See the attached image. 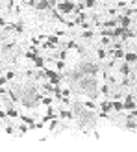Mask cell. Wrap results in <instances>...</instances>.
<instances>
[{
	"mask_svg": "<svg viewBox=\"0 0 137 152\" xmlns=\"http://www.w3.org/2000/svg\"><path fill=\"white\" fill-rule=\"evenodd\" d=\"M37 9L39 11H47V9H50V6L47 0H37Z\"/></svg>",
	"mask_w": 137,
	"mask_h": 152,
	"instance_id": "cell-11",
	"label": "cell"
},
{
	"mask_svg": "<svg viewBox=\"0 0 137 152\" xmlns=\"http://www.w3.org/2000/svg\"><path fill=\"white\" fill-rule=\"evenodd\" d=\"M28 6H32V8H37V0H28Z\"/></svg>",
	"mask_w": 137,
	"mask_h": 152,
	"instance_id": "cell-40",
	"label": "cell"
},
{
	"mask_svg": "<svg viewBox=\"0 0 137 152\" xmlns=\"http://www.w3.org/2000/svg\"><path fill=\"white\" fill-rule=\"evenodd\" d=\"M6 76H8V80H13V78H15V73H13V70H8Z\"/></svg>",
	"mask_w": 137,
	"mask_h": 152,
	"instance_id": "cell-39",
	"label": "cell"
},
{
	"mask_svg": "<svg viewBox=\"0 0 137 152\" xmlns=\"http://www.w3.org/2000/svg\"><path fill=\"white\" fill-rule=\"evenodd\" d=\"M56 69H58V70L65 69V61H63V59H56Z\"/></svg>",
	"mask_w": 137,
	"mask_h": 152,
	"instance_id": "cell-22",
	"label": "cell"
},
{
	"mask_svg": "<svg viewBox=\"0 0 137 152\" xmlns=\"http://www.w3.org/2000/svg\"><path fill=\"white\" fill-rule=\"evenodd\" d=\"M134 13H137V8H126L124 11V15H134Z\"/></svg>",
	"mask_w": 137,
	"mask_h": 152,
	"instance_id": "cell-31",
	"label": "cell"
},
{
	"mask_svg": "<svg viewBox=\"0 0 137 152\" xmlns=\"http://www.w3.org/2000/svg\"><path fill=\"white\" fill-rule=\"evenodd\" d=\"M124 59H126V63H135L137 61V54L128 52V54H124Z\"/></svg>",
	"mask_w": 137,
	"mask_h": 152,
	"instance_id": "cell-13",
	"label": "cell"
},
{
	"mask_svg": "<svg viewBox=\"0 0 137 152\" xmlns=\"http://www.w3.org/2000/svg\"><path fill=\"white\" fill-rule=\"evenodd\" d=\"M102 26H104V28H115V26H119V19H117V17L108 19L106 22H102Z\"/></svg>",
	"mask_w": 137,
	"mask_h": 152,
	"instance_id": "cell-8",
	"label": "cell"
},
{
	"mask_svg": "<svg viewBox=\"0 0 137 152\" xmlns=\"http://www.w3.org/2000/svg\"><path fill=\"white\" fill-rule=\"evenodd\" d=\"M113 109H115V111H122V109H124L122 100H120V98H113Z\"/></svg>",
	"mask_w": 137,
	"mask_h": 152,
	"instance_id": "cell-12",
	"label": "cell"
},
{
	"mask_svg": "<svg viewBox=\"0 0 137 152\" xmlns=\"http://www.w3.org/2000/svg\"><path fill=\"white\" fill-rule=\"evenodd\" d=\"M113 48H115V50H119V48H122V41H120V43H113Z\"/></svg>",
	"mask_w": 137,
	"mask_h": 152,
	"instance_id": "cell-41",
	"label": "cell"
},
{
	"mask_svg": "<svg viewBox=\"0 0 137 152\" xmlns=\"http://www.w3.org/2000/svg\"><path fill=\"white\" fill-rule=\"evenodd\" d=\"M120 74L122 76H128V74H131V69H130V63H124L122 67H120Z\"/></svg>",
	"mask_w": 137,
	"mask_h": 152,
	"instance_id": "cell-14",
	"label": "cell"
},
{
	"mask_svg": "<svg viewBox=\"0 0 137 152\" xmlns=\"http://www.w3.org/2000/svg\"><path fill=\"white\" fill-rule=\"evenodd\" d=\"M13 132H15L13 126H6V134H13Z\"/></svg>",
	"mask_w": 137,
	"mask_h": 152,
	"instance_id": "cell-43",
	"label": "cell"
},
{
	"mask_svg": "<svg viewBox=\"0 0 137 152\" xmlns=\"http://www.w3.org/2000/svg\"><path fill=\"white\" fill-rule=\"evenodd\" d=\"M85 21H87V15H85V11L78 13V15H74V22H76V26H82Z\"/></svg>",
	"mask_w": 137,
	"mask_h": 152,
	"instance_id": "cell-5",
	"label": "cell"
},
{
	"mask_svg": "<svg viewBox=\"0 0 137 152\" xmlns=\"http://www.w3.org/2000/svg\"><path fill=\"white\" fill-rule=\"evenodd\" d=\"M19 132H21V134H26V132H28V124L22 123L21 126H19Z\"/></svg>",
	"mask_w": 137,
	"mask_h": 152,
	"instance_id": "cell-30",
	"label": "cell"
},
{
	"mask_svg": "<svg viewBox=\"0 0 137 152\" xmlns=\"http://www.w3.org/2000/svg\"><path fill=\"white\" fill-rule=\"evenodd\" d=\"M85 2V8H95L96 6V0H83Z\"/></svg>",
	"mask_w": 137,
	"mask_h": 152,
	"instance_id": "cell-29",
	"label": "cell"
},
{
	"mask_svg": "<svg viewBox=\"0 0 137 152\" xmlns=\"http://www.w3.org/2000/svg\"><path fill=\"white\" fill-rule=\"evenodd\" d=\"M69 95H70L69 89H61V97H69Z\"/></svg>",
	"mask_w": 137,
	"mask_h": 152,
	"instance_id": "cell-42",
	"label": "cell"
},
{
	"mask_svg": "<svg viewBox=\"0 0 137 152\" xmlns=\"http://www.w3.org/2000/svg\"><path fill=\"white\" fill-rule=\"evenodd\" d=\"M98 106H100L102 111H106V113H109V111L113 109V102H109V100H104V102H100Z\"/></svg>",
	"mask_w": 137,
	"mask_h": 152,
	"instance_id": "cell-9",
	"label": "cell"
},
{
	"mask_svg": "<svg viewBox=\"0 0 137 152\" xmlns=\"http://www.w3.org/2000/svg\"><path fill=\"white\" fill-rule=\"evenodd\" d=\"M11 48H13V43H6V45L2 47V50H4V52H8V50H11Z\"/></svg>",
	"mask_w": 137,
	"mask_h": 152,
	"instance_id": "cell-33",
	"label": "cell"
},
{
	"mask_svg": "<svg viewBox=\"0 0 137 152\" xmlns=\"http://www.w3.org/2000/svg\"><path fill=\"white\" fill-rule=\"evenodd\" d=\"M15 32H19V33H21V32H24V22H21V21H19L17 24H15Z\"/></svg>",
	"mask_w": 137,
	"mask_h": 152,
	"instance_id": "cell-26",
	"label": "cell"
},
{
	"mask_svg": "<svg viewBox=\"0 0 137 152\" xmlns=\"http://www.w3.org/2000/svg\"><path fill=\"white\" fill-rule=\"evenodd\" d=\"M85 73H98V67H96V65H85V67H83V74Z\"/></svg>",
	"mask_w": 137,
	"mask_h": 152,
	"instance_id": "cell-15",
	"label": "cell"
},
{
	"mask_svg": "<svg viewBox=\"0 0 137 152\" xmlns=\"http://www.w3.org/2000/svg\"><path fill=\"white\" fill-rule=\"evenodd\" d=\"M131 37H135V32L130 30V28H126L122 32V35H120V41H128V39H131Z\"/></svg>",
	"mask_w": 137,
	"mask_h": 152,
	"instance_id": "cell-7",
	"label": "cell"
},
{
	"mask_svg": "<svg viewBox=\"0 0 137 152\" xmlns=\"http://www.w3.org/2000/svg\"><path fill=\"white\" fill-rule=\"evenodd\" d=\"M45 63H47V58H43V56H35V59H33V65L37 69H45Z\"/></svg>",
	"mask_w": 137,
	"mask_h": 152,
	"instance_id": "cell-6",
	"label": "cell"
},
{
	"mask_svg": "<svg viewBox=\"0 0 137 152\" xmlns=\"http://www.w3.org/2000/svg\"><path fill=\"white\" fill-rule=\"evenodd\" d=\"M126 128H128V130H135V128H137V121L126 119Z\"/></svg>",
	"mask_w": 137,
	"mask_h": 152,
	"instance_id": "cell-16",
	"label": "cell"
},
{
	"mask_svg": "<svg viewBox=\"0 0 137 152\" xmlns=\"http://www.w3.org/2000/svg\"><path fill=\"white\" fill-rule=\"evenodd\" d=\"M41 102H43V104H45V106H47V108H48V106H52L54 98H50V97H43V100H41Z\"/></svg>",
	"mask_w": 137,
	"mask_h": 152,
	"instance_id": "cell-24",
	"label": "cell"
},
{
	"mask_svg": "<svg viewBox=\"0 0 137 152\" xmlns=\"http://www.w3.org/2000/svg\"><path fill=\"white\" fill-rule=\"evenodd\" d=\"M119 22H120V26H124V28H130V24H131V17L130 15H119Z\"/></svg>",
	"mask_w": 137,
	"mask_h": 152,
	"instance_id": "cell-4",
	"label": "cell"
},
{
	"mask_svg": "<svg viewBox=\"0 0 137 152\" xmlns=\"http://www.w3.org/2000/svg\"><path fill=\"white\" fill-rule=\"evenodd\" d=\"M58 126H59V121L58 119H52V121H50V130H56V128H58Z\"/></svg>",
	"mask_w": 137,
	"mask_h": 152,
	"instance_id": "cell-27",
	"label": "cell"
},
{
	"mask_svg": "<svg viewBox=\"0 0 137 152\" xmlns=\"http://www.w3.org/2000/svg\"><path fill=\"white\" fill-rule=\"evenodd\" d=\"M45 78H48V82L54 85H59V82H61V74L54 69H45Z\"/></svg>",
	"mask_w": 137,
	"mask_h": 152,
	"instance_id": "cell-2",
	"label": "cell"
},
{
	"mask_svg": "<svg viewBox=\"0 0 137 152\" xmlns=\"http://www.w3.org/2000/svg\"><path fill=\"white\" fill-rule=\"evenodd\" d=\"M126 8V0H120L119 4H117V9H124Z\"/></svg>",
	"mask_w": 137,
	"mask_h": 152,
	"instance_id": "cell-37",
	"label": "cell"
},
{
	"mask_svg": "<svg viewBox=\"0 0 137 152\" xmlns=\"http://www.w3.org/2000/svg\"><path fill=\"white\" fill-rule=\"evenodd\" d=\"M67 54H69V50H61L59 52V59H67Z\"/></svg>",
	"mask_w": 137,
	"mask_h": 152,
	"instance_id": "cell-36",
	"label": "cell"
},
{
	"mask_svg": "<svg viewBox=\"0 0 137 152\" xmlns=\"http://www.w3.org/2000/svg\"><path fill=\"white\" fill-rule=\"evenodd\" d=\"M93 35H95L93 30H83V32H82V37H83V39H91Z\"/></svg>",
	"mask_w": 137,
	"mask_h": 152,
	"instance_id": "cell-18",
	"label": "cell"
},
{
	"mask_svg": "<svg viewBox=\"0 0 137 152\" xmlns=\"http://www.w3.org/2000/svg\"><path fill=\"white\" fill-rule=\"evenodd\" d=\"M8 117H17V109H13L11 106H8V111H6Z\"/></svg>",
	"mask_w": 137,
	"mask_h": 152,
	"instance_id": "cell-21",
	"label": "cell"
},
{
	"mask_svg": "<svg viewBox=\"0 0 137 152\" xmlns=\"http://www.w3.org/2000/svg\"><path fill=\"white\" fill-rule=\"evenodd\" d=\"M35 56H37V54H35L33 50H30V52L24 54V58H26V59H32V61H33V59H35Z\"/></svg>",
	"mask_w": 137,
	"mask_h": 152,
	"instance_id": "cell-28",
	"label": "cell"
},
{
	"mask_svg": "<svg viewBox=\"0 0 137 152\" xmlns=\"http://www.w3.org/2000/svg\"><path fill=\"white\" fill-rule=\"evenodd\" d=\"M8 84V76H0V85H6Z\"/></svg>",
	"mask_w": 137,
	"mask_h": 152,
	"instance_id": "cell-38",
	"label": "cell"
},
{
	"mask_svg": "<svg viewBox=\"0 0 137 152\" xmlns=\"http://www.w3.org/2000/svg\"><path fill=\"white\" fill-rule=\"evenodd\" d=\"M69 48H78L76 41H67V50H69Z\"/></svg>",
	"mask_w": 137,
	"mask_h": 152,
	"instance_id": "cell-32",
	"label": "cell"
},
{
	"mask_svg": "<svg viewBox=\"0 0 137 152\" xmlns=\"http://www.w3.org/2000/svg\"><path fill=\"white\" fill-rule=\"evenodd\" d=\"M56 35H58V37H61V35H65V30H56Z\"/></svg>",
	"mask_w": 137,
	"mask_h": 152,
	"instance_id": "cell-45",
	"label": "cell"
},
{
	"mask_svg": "<svg viewBox=\"0 0 137 152\" xmlns=\"http://www.w3.org/2000/svg\"><path fill=\"white\" fill-rule=\"evenodd\" d=\"M96 56H98V59H106V58H108V52H106L104 48H98V52H96Z\"/></svg>",
	"mask_w": 137,
	"mask_h": 152,
	"instance_id": "cell-19",
	"label": "cell"
},
{
	"mask_svg": "<svg viewBox=\"0 0 137 152\" xmlns=\"http://www.w3.org/2000/svg\"><path fill=\"white\" fill-rule=\"evenodd\" d=\"M0 74H2V73H0Z\"/></svg>",
	"mask_w": 137,
	"mask_h": 152,
	"instance_id": "cell-48",
	"label": "cell"
},
{
	"mask_svg": "<svg viewBox=\"0 0 137 152\" xmlns=\"http://www.w3.org/2000/svg\"><path fill=\"white\" fill-rule=\"evenodd\" d=\"M6 24H8V22H6V19H4V17H0V28H4Z\"/></svg>",
	"mask_w": 137,
	"mask_h": 152,
	"instance_id": "cell-44",
	"label": "cell"
},
{
	"mask_svg": "<svg viewBox=\"0 0 137 152\" xmlns=\"http://www.w3.org/2000/svg\"><path fill=\"white\" fill-rule=\"evenodd\" d=\"M48 2V6H50V9H54L56 6H58V0H47Z\"/></svg>",
	"mask_w": 137,
	"mask_h": 152,
	"instance_id": "cell-34",
	"label": "cell"
},
{
	"mask_svg": "<svg viewBox=\"0 0 137 152\" xmlns=\"http://www.w3.org/2000/svg\"><path fill=\"white\" fill-rule=\"evenodd\" d=\"M6 117H8V115H6V113H4V111H2V109H0V119H6Z\"/></svg>",
	"mask_w": 137,
	"mask_h": 152,
	"instance_id": "cell-46",
	"label": "cell"
},
{
	"mask_svg": "<svg viewBox=\"0 0 137 152\" xmlns=\"http://www.w3.org/2000/svg\"><path fill=\"white\" fill-rule=\"evenodd\" d=\"M111 41H113L111 37H104V35H102V41H100V43H102V45H109Z\"/></svg>",
	"mask_w": 137,
	"mask_h": 152,
	"instance_id": "cell-35",
	"label": "cell"
},
{
	"mask_svg": "<svg viewBox=\"0 0 137 152\" xmlns=\"http://www.w3.org/2000/svg\"><path fill=\"white\" fill-rule=\"evenodd\" d=\"M83 108H87V109H96V104L91 102V100H87V102H83Z\"/></svg>",
	"mask_w": 137,
	"mask_h": 152,
	"instance_id": "cell-25",
	"label": "cell"
},
{
	"mask_svg": "<svg viewBox=\"0 0 137 152\" xmlns=\"http://www.w3.org/2000/svg\"><path fill=\"white\" fill-rule=\"evenodd\" d=\"M100 93H102V95H109L111 93V87H109L108 84H104L102 87H100Z\"/></svg>",
	"mask_w": 137,
	"mask_h": 152,
	"instance_id": "cell-20",
	"label": "cell"
},
{
	"mask_svg": "<svg viewBox=\"0 0 137 152\" xmlns=\"http://www.w3.org/2000/svg\"><path fill=\"white\" fill-rule=\"evenodd\" d=\"M122 106H124V109H126V111H131V109H135V108H137V102L134 100V97H131V95H126L124 100H122Z\"/></svg>",
	"mask_w": 137,
	"mask_h": 152,
	"instance_id": "cell-3",
	"label": "cell"
},
{
	"mask_svg": "<svg viewBox=\"0 0 137 152\" xmlns=\"http://www.w3.org/2000/svg\"><path fill=\"white\" fill-rule=\"evenodd\" d=\"M135 35H137V30H135Z\"/></svg>",
	"mask_w": 137,
	"mask_h": 152,
	"instance_id": "cell-47",
	"label": "cell"
},
{
	"mask_svg": "<svg viewBox=\"0 0 137 152\" xmlns=\"http://www.w3.org/2000/svg\"><path fill=\"white\" fill-rule=\"evenodd\" d=\"M56 9H58L61 15H69V13H72V9H74V2H72V0H63V2H58Z\"/></svg>",
	"mask_w": 137,
	"mask_h": 152,
	"instance_id": "cell-1",
	"label": "cell"
},
{
	"mask_svg": "<svg viewBox=\"0 0 137 152\" xmlns=\"http://www.w3.org/2000/svg\"><path fill=\"white\" fill-rule=\"evenodd\" d=\"M54 97L61 98V87H59V85H54Z\"/></svg>",
	"mask_w": 137,
	"mask_h": 152,
	"instance_id": "cell-23",
	"label": "cell"
},
{
	"mask_svg": "<svg viewBox=\"0 0 137 152\" xmlns=\"http://www.w3.org/2000/svg\"><path fill=\"white\" fill-rule=\"evenodd\" d=\"M59 117L70 121V119H74V113H72V111H69V109H61V111H59Z\"/></svg>",
	"mask_w": 137,
	"mask_h": 152,
	"instance_id": "cell-10",
	"label": "cell"
},
{
	"mask_svg": "<svg viewBox=\"0 0 137 152\" xmlns=\"http://www.w3.org/2000/svg\"><path fill=\"white\" fill-rule=\"evenodd\" d=\"M22 123H26L28 126H33L35 121H33V117H30V115H22Z\"/></svg>",
	"mask_w": 137,
	"mask_h": 152,
	"instance_id": "cell-17",
	"label": "cell"
}]
</instances>
